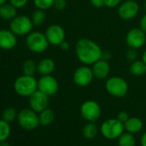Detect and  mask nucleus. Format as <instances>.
I'll use <instances>...</instances> for the list:
<instances>
[{
	"label": "nucleus",
	"mask_w": 146,
	"mask_h": 146,
	"mask_svg": "<svg viewBox=\"0 0 146 146\" xmlns=\"http://www.w3.org/2000/svg\"><path fill=\"white\" fill-rule=\"evenodd\" d=\"M102 52L96 42L88 38L79 39L75 46V52L78 59L85 65H92L101 59Z\"/></svg>",
	"instance_id": "nucleus-1"
},
{
	"label": "nucleus",
	"mask_w": 146,
	"mask_h": 146,
	"mask_svg": "<svg viewBox=\"0 0 146 146\" xmlns=\"http://www.w3.org/2000/svg\"><path fill=\"white\" fill-rule=\"evenodd\" d=\"M15 92L23 97H29L38 90V80L34 76L23 74L14 82Z\"/></svg>",
	"instance_id": "nucleus-2"
},
{
	"label": "nucleus",
	"mask_w": 146,
	"mask_h": 146,
	"mask_svg": "<svg viewBox=\"0 0 146 146\" xmlns=\"http://www.w3.org/2000/svg\"><path fill=\"white\" fill-rule=\"evenodd\" d=\"M105 88L107 92L115 98L125 97L129 90L127 82L121 77L118 76H113L108 78L105 84Z\"/></svg>",
	"instance_id": "nucleus-3"
},
{
	"label": "nucleus",
	"mask_w": 146,
	"mask_h": 146,
	"mask_svg": "<svg viewBox=\"0 0 146 146\" xmlns=\"http://www.w3.org/2000/svg\"><path fill=\"white\" fill-rule=\"evenodd\" d=\"M125 126L122 122H120L117 118L106 119L100 127V131L102 135L110 140L118 139L119 137L124 132Z\"/></svg>",
	"instance_id": "nucleus-4"
},
{
	"label": "nucleus",
	"mask_w": 146,
	"mask_h": 146,
	"mask_svg": "<svg viewBox=\"0 0 146 146\" xmlns=\"http://www.w3.org/2000/svg\"><path fill=\"white\" fill-rule=\"evenodd\" d=\"M49 42L46 35L39 31H32L26 37V46L28 49L35 53H41L46 51Z\"/></svg>",
	"instance_id": "nucleus-5"
},
{
	"label": "nucleus",
	"mask_w": 146,
	"mask_h": 146,
	"mask_svg": "<svg viewBox=\"0 0 146 146\" xmlns=\"http://www.w3.org/2000/svg\"><path fill=\"white\" fill-rule=\"evenodd\" d=\"M9 27L17 36H23L32 32L34 24L30 17L24 15H17L11 20Z\"/></svg>",
	"instance_id": "nucleus-6"
},
{
	"label": "nucleus",
	"mask_w": 146,
	"mask_h": 146,
	"mask_svg": "<svg viewBox=\"0 0 146 146\" xmlns=\"http://www.w3.org/2000/svg\"><path fill=\"white\" fill-rule=\"evenodd\" d=\"M17 121L19 125L27 131L36 129L40 125L39 114L32 108H23L17 115Z\"/></svg>",
	"instance_id": "nucleus-7"
},
{
	"label": "nucleus",
	"mask_w": 146,
	"mask_h": 146,
	"mask_svg": "<svg viewBox=\"0 0 146 146\" xmlns=\"http://www.w3.org/2000/svg\"><path fill=\"white\" fill-rule=\"evenodd\" d=\"M95 78L92 68L90 67V65L83 64L82 66H79L73 72L72 79L74 84L78 87H87L89 86L93 79Z\"/></svg>",
	"instance_id": "nucleus-8"
},
{
	"label": "nucleus",
	"mask_w": 146,
	"mask_h": 146,
	"mask_svg": "<svg viewBox=\"0 0 146 146\" xmlns=\"http://www.w3.org/2000/svg\"><path fill=\"white\" fill-rule=\"evenodd\" d=\"M102 109L99 103L94 100H88L80 107L81 116L88 122H96L101 116Z\"/></svg>",
	"instance_id": "nucleus-9"
},
{
	"label": "nucleus",
	"mask_w": 146,
	"mask_h": 146,
	"mask_svg": "<svg viewBox=\"0 0 146 146\" xmlns=\"http://www.w3.org/2000/svg\"><path fill=\"white\" fill-rule=\"evenodd\" d=\"M146 41V34L140 28H133L128 31L125 36V42L129 48L139 49Z\"/></svg>",
	"instance_id": "nucleus-10"
},
{
	"label": "nucleus",
	"mask_w": 146,
	"mask_h": 146,
	"mask_svg": "<svg viewBox=\"0 0 146 146\" xmlns=\"http://www.w3.org/2000/svg\"><path fill=\"white\" fill-rule=\"evenodd\" d=\"M58 80L52 75L41 76L38 80V90L48 96H54L58 90Z\"/></svg>",
	"instance_id": "nucleus-11"
},
{
	"label": "nucleus",
	"mask_w": 146,
	"mask_h": 146,
	"mask_svg": "<svg viewBox=\"0 0 146 146\" xmlns=\"http://www.w3.org/2000/svg\"><path fill=\"white\" fill-rule=\"evenodd\" d=\"M139 5L134 0H126L121 3L118 8L119 17L123 20H131L137 16Z\"/></svg>",
	"instance_id": "nucleus-12"
},
{
	"label": "nucleus",
	"mask_w": 146,
	"mask_h": 146,
	"mask_svg": "<svg viewBox=\"0 0 146 146\" xmlns=\"http://www.w3.org/2000/svg\"><path fill=\"white\" fill-rule=\"evenodd\" d=\"M46 37L52 46H59L65 40V32L64 29L58 24H52L47 27L45 32Z\"/></svg>",
	"instance_id": "nucleus-13"
},
{
	"label": "nucleus",
	"mask_w": 146,
	"mask_h": 146,
	"mask_svg": "<svg viewBox=\"0 0 146 146\" xmlns=\"http://www.w3.org/2000/svg\"><path fill=\"white\" fill-rule=\"evenodd\" d=\"M29 103L30 108L37 113H40L48 108L49 96L38 90L29 96Z\"/></svg>",
	"instance_id": "nucleus-14"
},
{
	"label": "nucleus",
	"mask_w": 146,
	"mask_h": 146,
	"mask_svg": "<svg viewBox=\"0 0 146 146\" xmlns=\"http://www.w3.org/2000/svg\"><path fill=\"white\" fill-rule=\"evenodd\" d=\"M17 45V36L11 29H0V49H14Z\"/></svg>",
	"instance_id": "nucleus-15"
},
{
	"label": "nucleus",
	"mask_w": 146,
	"mask_h": 146,
	"mask_svg": "<svg viewBox=\"0 0 146 146\" xmlns=\"http://www.w3.org/2000/svg\"><path fill=\"white\" fill-rule=\"evenodd\" d=\"M92 70L95 78L99 80H104L106 79L110 73V64L108 60H105L103 58L99 59L96 63L92 64Z\"/></svg>",
	"instance_id": "nucleus-16"
},
{
	"label": "nucleus",
	"mask_w": 146,
	"mask_h": 146,
	"mask_svg": "<svg viewBox=\"0 0 146 146\" xmlns=\"http://www.w3.org/2000/svg\"><path fill=\"white\" fill-rule=\"evenodd\" d=\"M55 62L49 58L40 59L37 63V72L40 76L52 75L55 70Z\"/></svg>",
	"instance_id": "nucleus-17"
},
{
	"label": "nucleus",
	"mask_w": 146,
	"mask_h": 146,
	"mask_svg": "<svg viewBox=\"0 0 146 146\" xmlns=\"http://www.w3.org/2000/svg\"><path fill=\"white\" fill-rule=\"evenodd\" d=\"M125 130L130 133L136 134L143 130V123L141 119L137 117H130L127 121L124 124Z\"/></svg>",
	"instance_id": "nucleus-18"
},
{
	"label": "nucleus",
	"mask_w": 146,
	"mask_h": 146,
	"mask_svg": "<svg viewBox=\"0 0 146 146\" xmlns=\"http://www.w3.org/2000/svg\"><path fill=\"white\" fill-rule=\"evenodd\" d=\"M17 16V8L11 3L5 4L0 6V17L5 20H12Z\"/></svg>",
	"instance_id": "nucleus-19"
},
{
	"label": "nucleus",
	"mask_w": 146,
	"mask_h": 146,
	"mask_svg": "<svg viewBox=\"0 0 146 146\" xmlns=\"http://www.w3.org/2000/svg\"><path fill=\"white\" fill-rule=\"evenodd\" d=\"M129 71L131 75L135 77H140L146 73V64L142 59L141 60L137 59L131 62L129 67Z\"/></svg>",
	"instance_id": "nucleus-20"
},
{
	"label": "nucleus",
	"mask_w": 146,
	"mask_h": 146,
	"mask_svg": "<svg viewBox=\"0 0 146 146\" xmlns=\"http://www.w3.org/2000/svg\"><path fill=\"white\" fill-rule=\"evenodd\" d=\"M55 119V113L53 110L51 108H46L43 111L39 113V119H40V125L46 126L51 125Z\"/></svg>",
	"instance_id": "nucleus-21"
},
{
	"label": "nucleus",
	"mask_w": 146,
	"mask_h": 146,
	"mask_svg": "<svg viewBox=\"0 0 146 146\" xmlns=\"http://www.w3.org/2000/svg\"><path fill=\"white\" fill-rule=\"evenodd\" d=\"M98 126L95 122H88L83 128V135L87 139H93L98 134Z\"/></svg>",
	"instance_id": "nucleus-22"
},
{
	"label": "nucleus",
	"mask_w": 146,
	"mask_h": 146,
	"mask_svg": "<svg viewBox=\"0 0 146 146\" xmlns=\"http://www.w3.org/2000/svg\"><path fill=\"white\" fill-rule=\"evenodd\" d=\"M119 146H136V139L132 133L123 132L118 138Z\"/></svg>",
	"instance_id": "nucleus-23"
},
{
	"label": "nucleus",
	"mask_w": 146,
	"mask_h": 146,
	"mask_svg": "<svg viewBox=\"0 0 146 146\" xmlns=\"http://www.w3.org/2000/svg\"><path fill=\"white\" fill-rule=\"evenodd\" d=\"M30 18L32 20V23H33L34 26H37L38 27V26L42 25L45 23L46 16L45 11H42V10H40V9H36V10H35L32 12Z\"/></svg>",
	"instance_id": "nucleus-24"
},
{
	"label": "nucleus",
	"mask_w": 146,
	"mask_h": 146,
	"mask_svg": "<svg viewBox=\"0 0 146 146\" xmlns=\"http://www.w3.org/2000/svg\"><path fill=\"white\" fill-rule=\"evenodd\" d=\"M22 70L24 75L34 76V74L37 71V64L33 59H27L23 62Z\"/></svg>",
	"instance_id": "nucleus-25"
},
{
	"label": "nucleus",
	"mask_w": 146,
	"mask_h": 146,
	"mask_svg": "<svg viewBox=\"0 0 146 146\" xmlns=\"http://www.w3.org/2000/svg\"><path fill=\"white\" fill-rule=\"evenodd\" d=\"M11 135L10 123L5 119H0V142L6 141Z\"/></svg>",
	"instance_id": "nucleus-26"
},
{
	"label": "nucleus",
	"mask_w": 146,
	"mask_h": 146,
	"mask_svg": "<svg viewBox=\"0 0 146 146\" xmlns=\"http://www.w3.org/2000/svg\"><path fill=\"white\" fill-rule=\"evenodd\" d=\"M17 115L18 113H17V109L13 107H9L4 110L2 113V119L11 123V122H13L16 119H17Z\"/></svg>",
	"instance_id": "nucleus-27"
},
{
	"label": "nucleus",
	"mask_w": 146,
	"mask_h": 146,
	"mask_svg": "<svg viewBox=\"0 0 146 146\" xmlns=\"http://www.w3.org/2000/svg\"><path fill=\"white\" fill-rule=\"evenodd\" d=\"M54 0H34V5L36 9H40L42 11L49 10L53 6Z\"/></svg>",
	"instance_id": "nucleus-28"
},
{
	"label": "nucleus",
	"mask_w": 146,
	"mask_h": 146,
	"mask_svg": "<svg viewBox=\"0 0 146 146\" xmlns=\"http://www.w3.org/2000/svg\"><path fill=\"white\" fill-rule=\"evenodd\" d=\"M125 57L127 58L128 61L130 62H133L135 60H137V49H133V48H130L126 53H125Z\"/></svg>",
	"instance_id": "nucleus-29"
},
{
	"label": "nucleus",
	"mask_w": 146,
	"mask_h": 146,
	"mask_svg": "<svg viewBox=\"0 0 146 146\" xmlns=\"http://www.w3.org/2000/svg\"><path fill=\"white\" fill-rule=\"evenodd\" d=\"M9 2L17 9H22L25 7L29 2V0H9Z\"/></svg>",
	"instance_id": "nucleus-30"
},
{
	"label": "nucleus",
	"mask_w": 146,
	"mask_h": 146,
	"mask_svg": "<svg viewBox=\"0 0 146 146\" xmlns=\"http://www.w3.org/2000/svg\"><path fill=\"white\" fill-rule=\"evenodd\" d=\"M57 11H63L66 8V0H54L53 6Z\"/></svg>",
	"instance_id": "nucleus-31"
},
{
	"label": "nucleus",
	"mask_w": 146,
	"mask_h": 146,
	"mask_svg": "<svg viewBox=\"0 0 146 146\" xmlns=\"http://www.w3.org/2000/svg\"><path fill=\"white\" fill-rule=\"evenodd\" d=\"M121 4V0H104V5L108 8H116Z\"/></svg>",
	"instance_id": "nucleus-32"
},
{
	"label": "nucleus",
	"mask_w": 146,
	"mask_h": 146,
	"mask_svg": "<svg viewBox=\"0 0 146 146\" xmlns=\"http://www.w3.org/2000/svg\"><path fill=\"white\" fill-rule=\"evenodd\" d=\"M116 118H117L120 122H122L123 124H125L130 117H129V114H128L127 112H125V111H120V112L117 114V117H116Z\"/></svg>",
	"instance_id": "nucleus-33"
},
{
	"label": "nucleus",
	"mask_w": 146,
	"mask_h": 146,
	"mask_svg": "<svg viewBox=\"0 0 146 146\" xmlns=\"http://www.w3.org/2000/svg\"><path fill=\"white\" fill-rule=\"evenodd\" d=\"M90 3L92 6L97 9H101L105 6L104 5V0H90Z\"/></svg>",
	"instance_id": "nucleus-34"
},
{
	"label": "nucleus",
	"mask_w": 146,
	"mask_h": 146,
	"mask_svg": "<svg viewBox=\"0 0 146 146\" xmlns=\"http://www.w3.org/2000/svg\"><path fill=\"white\" fill-rule=\"evenodd\" d=\"M139 28L146 34V14L141 17L139 21Z\"/></svg>",
	"instance_id": "nucleus-35"
},
{
	"label": "nucleus",
	"mask_w": 146,
	"mask_h": 146,
	"mask_svg": "<svg viewBox=\"0 0 146 146\" xmlns=\"http://www.w3.org/2000/svg\"><path fill=\"white\" fill-rule=\"evenodd\" d=\"M58 46H59L60 49H61L62 51H64V52H66V51H68V50L70 49V44H69L66 40H64Z\"/></svg>",
	"instance_id": "nucleus-36"
},
{
	"label": "nucleus",
	"mask_w": 146,
	"mask_h": 146,
	"mask_svg": "<svg viewBox=\"0 0 146 146\" xmlns=\"http://www.w3.org/2000/svg\"><path fill=\"white\" fill-rule=\"evenodd\" d=\"M102 58L105 59V60H109V58H111V53L108 52V51H104L102 52Z\"/></svg>",
	"instance_id": "nucleus-37"
},
{
	"label": "nucleus",
	"mask_w": 146,
	"mask_h": 146,
	"mask_svg": "<svg viewBox=\"0 0 146 146\" xmlns=\"http://www.w3.org/2000/svg\"><path fill=\"white\" fill-rule=\"evenodd\" d=\"M140 143H141V146H146V131L142 135L141 139H140Z\"/></svg>",
	"instance_id": "nucleus-38"
},
{
	"label": "nucleus",
	"mask_w": 146,
	"mask_h": 146,
	"mask_svg": "<svg viewBox=\"0 0 146 146\" xmlns=\"http://www.w3.org/2000/svg\"><path fill=\"white\" fill-rule=\"evenodd\" d=\"M142 60L144 62V64H146V50L143 52V55H142Z\"/></svg>",
	"instance_id": "nucleus-39"
},
{
	"label": "nucleus",
	"mask_w": 146,
	"mask_h": 146,
	"mask_svg": "<svg viewBox=\"0 0 146 146\" xmlns=\"http://www.w3.org/2000/svg\"><path fill=\"white\" fill-rule=\"evenodd\" d=\"M0 146H11V144L5 141H3V142H0Z\"/></svg>",
	"instance_id": "nucleus-40"
},
{
	"label": "nucleus",
	"mask_w": 146,
	"mask_h": 146,
	"mask_svg": "<svg viewBox=\"0 0 146 146\" xmlns=\"http://www.w3.org/2000/svg\"><path fill=\"white\" fill-rule=\"evenodd\" d=\"M6 2H7V0H0V6L6 4Z\"/></svg>",
	"instance_id": "nucleus-41"
},
{
	"label": "nucleus",
	"mask_w": 146,
	"mask_h": 146,
	"mask_svg": "<svg viewBox=\"0 0 146 146\" xmlns=\"http://www.w3.org/2000/svg\"><path fill=\"white\" fill-rule=\"evenodd\" d=\"M143 10H144V11L146 12V0H145L144 3H143Z\"/></svg>",
	"instance_id": "nucleus-42"
}]
</instances>
